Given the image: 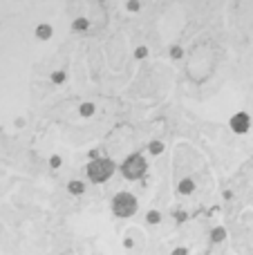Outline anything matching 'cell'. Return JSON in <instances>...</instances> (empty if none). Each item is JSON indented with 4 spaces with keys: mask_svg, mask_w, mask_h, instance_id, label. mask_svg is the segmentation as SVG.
<instances>
[{
    "mask_svg": "<svg viewBox=\"0 0 253 255\" xmlns=\"http://www.w3.org/2000/svg\"><path fill=\"white\" fill-rule=\"evenodd\" d=\"M115 170H117V163L112 161L110 157H94V159H90L88 168H85L88 179L92 181V184H103V181H108L115 175Z\"/></svg>",
    "mask_w": 253,
    "mask_h": 255,
    "instance_id": "cell-1",
    "label": "cell"
},
{
    "mask_svg": "<svg viewBox=\"0 0 253 255\" xmlns=\"http://www.w3.org/2000/svg\"><path fill=\"white\" fill-rule=\"evenodd\" d=\"M119 170H121V175H124V179L137 181V179H141V177H146L148 161H146V157H143L141 152H132V154H128V157L124 159V163H121Z\"/></svg>",
    "mask_w": 253,
    "mask_h": 255,
    "instance_id": "cell-2",
    "label": "cell"
},
{
    "mask_svg": "<svg viewBox=\"0 0 253 255\" xmlns=\"http://www.w3.org/2000/svg\"><path fill=\"white\" fill-rule=\"evenodd\" d=\"M137 208H139L137 197H134L132 193H128V190L117 193L115 199H112V213H115V217H119V220H128V217H132L134 213H137Z\"/></svg>",
    "mask_w": 253,
    "mask_h": 255,
    "instance_id": "cell-3",
    "label": "cell"
},
{
    "mask_svg": "<svg viewBox=\"0 0 253 255\" xmlns=\"http://www.w3.org/2000/svg\"><path fill=\"white\" fill-rule=\"evenodd\" d=\"M229 128H231L236 134H247V132L251 130V117L247 115L245 110L236 112V115L229 119Z\"/></svg>",
    "mask_w": 253,
    "mask_h": 255,
    "instance_id": "cell-4",
    "label": "cell"
},
{
    "mask_svg": "<svg viewBox=\"0 0 253 255\" xmlns=\"http://www.w3.org/2000/svg\"><path fill=\"white\" fill-rule=\"evenodd\" d=\"M177 193L179 195H193V193H195V181H193L191 177H184V179H179Z\"/></svg>",
    "mask_w": 253,
    "mask_h": 255,
    "instance_id": "cell-5",
    "label": "cell"
},
{
    "mask_svg": "<svg viewBox=\"0 0 253 255\" xmlns=\"http://www.w3.org/2000/svg\"><path fill=\"white\" fill-rule=\"evenodd\" d=\"M34 34H36V38L38 40H49L52 38V27H49L47 22H40V25H36Z\"/></svg>",
    "mask_w": 253,
    "mask_h": 255,
    "instance_id": "cell-6",
    "label": "cell"
},
{
    "mask_svg": "<svg viewBox=\"0 0 253 255\" xmlns=\"http://www.w3.org/2000/svg\"><path fill=\"white\" fill-rule=\"evenodd\" d=\"M166 150V145H164V141H159V139H155V141H150V143H148V152L150 154H161Z\"/></svg>",
    "mask_w": 253,
    "mask_h": 255,
    "instance_id": "cell-7",
    "label": "cell"
},
{
    "mask_svg": "<svg viewBox=\"0 0 253 255\" xmlns=\"http://www.w3.org/2000/svg\"><path fill=\"white\" fill-rule=\"evenodd\" d=\"M67 190H70L72 195H83L85 193V184H83V181H79V179H74V181H70V184H67Z\"/></svg>",
    "mask_w": 253,
    "mask_h": 255,
    "instance_id": "cell-8",
    "label": "cell"
},
{
    "mask_svg": "<svg viewBox=\"0 0 253 255\" xmlns=\"http://www.w3.org/2000/svg\"><path fill=\"white\" fill-rule=\"evenodd\" d=\"M94 110H97V108H94V103H90V101H85V103H81L79 106V115L81 117H92Z\"/></svg>",
    "mask_w": 253,
    "mask_h": 255,
    "instance_id": "cell-9",
    "label": "cell"
},
{
    "mask_svg": "<svg viewBox=\"0 0 253 255\" xmlns=\"http://www.w3.org/2000/svg\"><path fill=\"white\" fill-rule=\"evenodd\" d=\"M146 222H148L150 226L159 224V222H161V213L155 211V208H152V211H148V213H146Z\"/></svg>",
    "mask_w": 253,
    "mask_h": 255,
    "instance_id": "cell-10",
    "label": "cell"
},
{
    "mask_svg": "<svg viewBox=\"0 0 253 255\" xmlns=\"http://www.w3.org/2000/svg\"><path fill=\"white\" fill-rule=\"evenodd\" d=\"M224 238H227V229H222V226L211 231V240H213V242H222Z\"/></svg>",
    "mask_w": 253,
    "mask_h": 255,
    "instance_id": "cell-11",
    "label": "cell"
},
{
    "mask_svg": "<svg viewBox=\"0 0 253 255\" xmlns=\"http://www.w3.org/2000/svg\"><path fill=\"white\" fill-rule=\"evenodd\" d=\"M72 27H74V31H88L90 29V20H85V18H76Z\"/></svg>",
    "mask_w": 253,
    "mask_h": 255,
    "instance_id": "cell-12",
    "label": "cell"
},
{
    "mask_svg": "<svg viewBox=\"0 0 253 255\" xmlns=\"http://www.w3.org/2000/svg\"><path fill=\"white\" fill-rule=\"evenodd\" d=\"M65 79H67V76H65V72H63V70H56V72L52 74V83H56V85L65 83Z\"/></svg>",
    "mask_w": 253,
    "mask_h": 255,
    "instance_id": "cell-13",
    "label": "cell"
},
{
    "mask_svg": "<svg viewBox=\"0 0 253 255\" xmlns=\"http://www.w3.org/2000/svg\"><path fill=\"white\" fill-rule=\"evenodd\" d=\"M170 58H173V61H179V58H184V49L179 47V45H173V47H170Z\"/></svg>",
    "mask_w": 253,
    "mask_h": 255,
    "instance_id": "cell-14",
    "label": "cell"
},
{
    "mask_svg": "<svg viewBox=\"0 0 253 255\" xmlns=\"http://www.w3.org/2000/svg\"><path fill=\"white\" fill-rule=\"evenodd\" d=\"M148 56V47L146 45H139L137 49H134V58H139V61H141V58H146Z\"/></svg>",
    "mask_w": 253,
    "mask_h": 255,
    "instance_id": "cell-15",
    "label": "cell"
},
{
    "mask_svg": "<svg viewBox=\"0 0 253 255\" xmlns=\"http://www.w3.org/2000/svg\"><path fill=\"white\" fill-rule=\"evenodd\" d=\"M49 166H52V168H61L63 166V159L58 157V154H52V157H49Z\"/></svg>",
    "mask_w": 253,
    "mask_h": 255,
    "instance_id": "cell-16",
    "label": "cell"
},
{
    "mask_svg": "<svg viewBox=\"0 0 253 255\" xmlns=\"http://www.w3.org/2000/svg\"><path fill=\"white\" fill-rule=\"evenodd\" d=\"M128 9H130V11H137V9H139V2H137V0H130V2H128Z\"/></svg>",
    "mask_w": 253,
    "mask_h": 255,
    "instance_id": "cell-17",
    "label": "cell"
},
{
    "mask_svg": "<svg viewBox=\"0 0 253 255\" xmlns=\"http://www.w3.org/2000/svg\"><path fill=\"white\" fill-rule=\"evenodd\" d=\"M173 255H188V249H184V247H179V249H175Z\"/></svg>",
    "mask_w": 253,
    "mask_h": 255,
    "instance_id": "cell-18",
    "label": "cell"
},
{
    "mask_svg": "<svg viewBox=\"0 0 253 255\" xmlns=\"http://www.w3.org/2000/svg\"><path fill=\"white\" fill-rule=\"evenodd\" d=\"M175 217H177V222H184L186 220V213H175Z\"/></svg>",
    "mask_w": 253,
    "mask_h": 255,
    "instance_id": "cell-19",
    "label": "cell"
}]
</instances>
